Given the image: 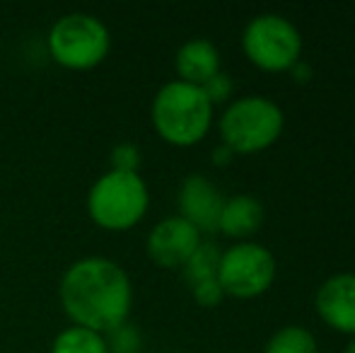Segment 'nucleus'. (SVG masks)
I'll use <instances>...</instances> for the list:
<instances>
[{
  "label": "nucleus",
  "mask_w": 355,
  "mask_h": 353,
  "mask_svg": "<svg viewBox=\"0 0 355 353\" xmlns=\"http://www.w3.org/2000/svg\"><path fill=\"white\" fill-rule=\"evenodd\" d=\"M58 300L75 327L104 336L126 325L133 307V286L126 268L107 257H85L63 271Z\"/></svg>",
  "instance_id": "1"
},
{
  "label": "nucleus",
  "mask_w": 355,
  "mask_h": 353,
  "mask_svg": "<svg viewBox=\"0 0 355 353\" xmlns=\"http://www.w3.org/2000/svg\"><path fill=\"white\" fill-rule=\"evenodd\" d=\"M213 104L203 87L169 80L157 89L150 107V121L162 141L179 148L196 146L213 123Z\"/></svg>",
  "instance_id": "2"
},
{
  "label": "nucleus",
  "mask_w": 355,
  "mask_h": 353,
  "mask_svg": "<svg viewBox=\"0 0 355 353\" xmlns=\"http://www.w3.org/2000/svg\"><path fill=\"white\" fill-rule=\"evenodd\" d=\"M150 206V191L138 172H104L87 191V216L109 232L136 227Z\"/></svg>",
  "instance_id": "3"
},
{
  "label": "nucleus",
  "mask_w": 355,
  "mask_h": 353,
  "mask_svg": "<svg viewBox=\"0 0 355 353\" xmlns=\"http://www.w3.org/2000/svg\"><path fill=\"white\" fill-rule=\"evenodd\" d=\"M283 126L285 114L281 104L263 94L232 99L218 121L223 146L239 155H249L273 146L283 133Z\"/></svg>",
  "instance_id": "4"
},
{
  "label": "nucleus",
  "mask_w": 355,
  "mask_h": 353,
  "mask_svg": "<svg viewBox=\"0 0 355 353\" xmlns=\"http://www.w3.org/2000/svg\"><path fill=\"white\" fill-rule=\"evenodd\" d=\"M49 56L68 71H92L112 49L107 24L89 12H68L51 24L46 37Z\"/></svg>",
  "instance_id": "5"
},
{
  "label": "nucleus",
  "mask_w": 355,
  "mask_h": 353,
  "mask_svg": "<svg viewBox=\"0 0 355 353\" xmlns=\"http://www.w3.org/2000/svg\"><path fill=\"white\" fill-rule=\"evenodd\" d=\"M242 49L249 61L263 71H290V66L302 56V34L283 15L263 12L247 22Z\"/></svg>",
  "instance_id": "6"
},
{
  "label": "nucleus",
  "mask_w": 355,
  "mask_h": 353,
  "mask_svg": "<svg viewBox=\"0 0 355 353\" xmlns=\"http://www.w3.org/2000/svg\"><path fill=\"white\" fill-rule=\"evenodd\" d=\"M276 278V257L266 245L242 240L220 255L218 281L225 295L249 298L263 295Z\"/></svg>",
  "instance_id": "7"
},
{
  "label": "nucleus",
  "mask_w": 355,
  "mask_h": 353,
  "mask_svg": "<svg viewBox=\"0 0 355 353\" xmlns=\"http://www.w3.org/2000/svg\"><path fill=\"white\" fill-rule=\"evenodd\" d=\"M201 242V232L191 223L184 221L182 216H169L162 218L157 225H153L148 240H145V250L157 266L182 268L191 259Z\"/></svg>",
  "instance_id": "8"
},
{
  "label": "nucleus",
  "mask_w": 355,
  "mask_h": 353,
  "mask_svg": "<svg viewBox=\"0 0 355 353\" xmlns=\"http://www.w3.org/2000/svg\"><path fill=\"white\" fill-rule=\"evenodd\" d=\"M177 203L179 216L191 223L198 232L218 230L225 196L213 179H208L206 175H189L179 187Z\"/></svg>",
  "instance_id": "9"
},
{
  "label": "nucleus",
  "mask_w": 355,
  "mask_h": 353,
  "mask_svg": "<svg viewBox=\"0 0 355 353\" xmlns=\"http://www.w3.org/2000/svg\"><path fill=\"white\" fill-rule=\"evenodd\" d=\"M314 310L331 329L355 336V273L329 276L317 288Z\"/></svg>",
  "instance_id": "10"
},
{
  "label": "nucleus",
  "mask_w": 355,
  "mask_h": 353,
  "mask_svg": "<svg viewBox=\"0 0 355 353\" xmlns=\"http://www.w3.org/2000/svg\"><path fill=\"white\" fill-rule=\"evenodd\" d=\"M174 68L179 76L177 80L203 87L213 76L220 73V51L206 37L189 39L187 44L179 46L177 56H174Z\"/></svg>",
  "instance_id": "11"
},
{
  "label": "nucleus",
  "mask_w": 355,
  "mask_h": 353,
  "mask_svg": "<svg viewBox=\"0 0 355 353\" xmlns=\"http://www.w3.org/2000/svg\"><path fill=\"white\" fill-rule=\"evenodd\" d=\"M263 203L252 193H237V196L225 198L223 213H220L218 230L227 237H252L263 225Z\"/></svg>",
  "instance_id": "12"
},
{
  "label": "nucleus",
  "mask_w": 355,
  "mask_h": 353,
  "mask_svg": "<svg viewBox=\"0 0 355 353\" xmlns=\"http://www.w3.org/2000/svg\"><path fill=\"white\" fill-rule=\"evenodd\" d=\"M51 353H109V346L102 334L73 325L58 332L51 344Z\"/></svg>",
  "instance_id": "13"
},
{
  "label": "nucleus",
  "mask_w": 355,
  "mask_h": 353,
  "mask_svg": "<svg viewBox=\"0 0 355 353\" xmlns=\"http://www.w3.org/2000/svg\"><path fill=\"white\" fill-rule=\"evenodd\" d=\"M220 250L215 242H201L198 250L191 255V259L187 261L182 268H184V278H187L189 286H198V283H206V281H213L218 278V264H220Z\"/></svg>",
  "instance_id": "14"
},
{
  "label": "nucleus",
  "mask_w": 355,
  "mask_h": 353,
  "mask_svg": "<svg viewBox=\"0 0 355 353\" xmlns=\"http://www.w3.org/2000/svg\"><path fill=\"white\" fill-rule=\"evenodd\" d=\"M263 353H319V346L309 329L300 325H288L273 332Z\"/></svg>",
  "instance_id": "15"
},
{
  "label": "nucleus",
  "mask_w": 355,
  "mask_h": 353,
  "mask_svg": "<svg viewBox=\"0 0 355 353\" xmlns=\"http://www.w3.org/2000/svg\"><path fill=\"white\" fill-rule=\"evenodd\" d=\"M109 162H112V170L138 172V167H141V148L133 146V143H119V146L112 148Z\"/></svg>",
  "instance_id": "16"
},
{
  "label": "nucleus",
  "mask_w": 355,
  "mask_h": 353,
  "mask_svg": "<svg viewBox=\"0 0 355 353\" xmlns=\"http://www.w3.org/2000/svg\"><path fill=\"white\" fill-rule=\"evenodd\" d=\"M203 92H206V97L211 99V104L215 107V104H223V102H227V99L232 97L234 83H232V78H230L227 73L220 71L218 76H213L211 80L203 85Z\"/></svg>",
  "instance_id": "17"
},
{
  "label": "nucleus",
  "mask_w": 355,
  "mask_h": 353,
  "mask_svg": "<svg viewBox=\"0 0 355 353\" xmlns=\"http://www.w3.org/2000/svg\"><path fill=\"white\" fill-rule=\"evenodd\" d=\"M191 295L201 307H215V305H220V302H223L225 291H223V286H220L218 278H213V281H206V283H198V286H193Z\"/></svg>",
  "instance_id": "18"
},
{
  "label": "nucleus",
  "mask_w": 355,
  "mask_h": 353,
  "mask_svg": "<svg viewBox=\"0 0 355 353\" xmlns=\"http://www.w3.org/2000/svg\"><path fill=\"white\" fill-rule=\"evenodd\" d=\"M290 73H293L297 83H307L309 78H312V68H309V63L302 61V58H300L297 63H293V66H290Z\"/></svg>",
  "instance_id": "19"
},
{
  "label": "nucleus",
  "mask_w": 355,
  "mask_h": 353,
  "mask_svg": "<svg viewBox=\"0 0 355 353\" xmlns=\"http://www.w3.org/2000/svg\"><path fill=\"white\" fill-rule=\"evenodd\" d=\"M232 155H234V153L230 150V148L218 146V148L213 150V162H215V165H227V162L232 160Z\"/></svg>",
  "instance_id": "20"
},
{
  "label": "nucleus",
  "mask_w": 355,
  "mask_h": 353,
  "mask_svg": "<svg viewBox=\"0 0 355 353\" xmlns=\"http://www.w3.org/2000/svg\"><path fill=\"white\" fill-rule=\"evenodd\" d=\"M343 353H355V336L346 344V349H343Z\"/></svg>",
  "instance_id": "21"
}]
</instances>
